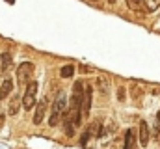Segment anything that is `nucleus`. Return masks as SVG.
<instances>
[{"label": "nucleus", "mask_w": 160, "mask_h": 149, "mask_svg": "<svg viewBox=\"0 0 160 149\" xmlns=\"http://www.w3.org/2000/svg\"><path fill=\"white\" fill-rule=\"evenodd\" d=\"M84 91H86L84 82L77 80L75 86H73V95L69 99V110L65 112V116H63V132L69 138L75 136V131H77V127H80V121L84 117V114H82Z\"/></svg>", "instance_id": "1"}, {"label": "nucleus", "mask_w": 160, "mask_h": 149, "mask_svg": "<svg viewBox=\"0 0 160 149\" xmlns=\"http://www.w3.org/2000/svg\"><path fill=\"white\" fill-rule=\"evenodd\" d=\"M67 110H69L67 97H65V93H63V91H60V93H58V97H56V101L52 103V110H50L48 125H50V127H56V125L63 119V116H65V112H67Z\"/></svg>", "instance_id": "2"}, {"label": "nucleus", "mask_w": 160, "mask_h": 149, "mask_svg": "<svg viewBox=\"0 0 160 149\" xmlns=\"http://www.w3.org/2000/svg\"><path fill=\"white\" fill-rule=\"evenodd\" d=\"M36 95H38V82L32 80L26 88H24V93H22V108L24 110H32L38 103H36Z\"/></svg>", "instance_id": "3"}, {"label": "nucleus", "mask_w": 160, "mask_h": 149, "mask_svg": "<svg viewBox=\"0 0 160 149\" xmlns=\"http://www.w3.org/2000/svg\"><path fill=\"white\" fill-rule=\"evenodd\" d=\"M34 71H36V65L32 62H22L19 65V69H17V82H19V86H28L32 82L30 76L34 74Z\"/></svg>", "instance_id": "4"}, {"label": "nucleus", "mask_w": 160, "mask_h": 149, "mask_svg": "<svg viewBox=\"0 0 160 149\" xmlns=\"http://www.w3.org/2000/svg\"><path fill=\"white\" fill-rule=\"evenodd\" d=\"M47 108H48V97H43L39 103L36 105V114H34V125H39L41 121L45 119V114H47Z\"/></svg>", "instance_id": "5"}, {"label": "nucleus", "mask_w": 160, "mask_h": 149, "mask_svg": "<svg viewBox=\"0 0 160 149\" xmlns=\"http://www.w3.org/2000/svg\"><path fill=\"white\" fill-rule=\"evenodd\" d=\"M91 97H93V86H86L84 103H82V114H84V117H88L89 112H91Z\"/></svg>", "instance_id": "6"}, {"label": "nucleus", "mask_w": 160, "mask_h": 149, "mask_svg": "<svg viewBox=\"0 0 160 149\" xmlns=\"http://www.w3.org/2000/svg\"><path fill=\"white\" fill-rule=\"evenodd\" d=\"M149 127H147V123L145 121H140V146L142 147H145L147 144H149Z\"/></svg>", "instance_id": "7"}, {"label": "nucleus", "mask_w": 160, "mask_h": 149, "mask_svg": "<svg viewBox=\"0 0 160 149\" xmlns=\"http://www.w3.org/2000/svg\"><path fill=\"white\" fill-rule=\"evenodd\" d=\"M127 6H128V9H132L136 13H145L147 11L145 0H127Z\"/></svg>", "instance_id": "8"}, {"label": "nucleus", "mask_w": 160, "mask_h": 149, "mask_svg": "<svg viewBox=\"0 0 160 149\" xmlns=\"http://www.w3.org/2000/svg\"><path fill=\"white\" fill-rule=\"evenodd\" d=\"M11 90H13V80H11V78H6V80L2 82V86H0V101H4V99L11 93Z\"/></svg>", "instance_id": "9"}, {"label": "nucleus", "mask_w": 160, "mask_h": 149, "mask_svg": "<svg viewBox=\"0 0 160 149\" xmlns=\"http://www.w3.org/2000/svg\"><path fill=\"white\" fill-rule=\"evenodd\" d=\"M9 67H11V54L9 52H2V56H0V71L8 73Z\"/></svg>", "instance_id": "10"}, {"label": "nucleus", "mask_w": 160, "mask_h": 149, "mask_svg": "<svg viewBox=\"0 0 160 149\" xmlns=\"http://www.w3.org/2000/svg\"><path fill=\"white\" fill-rule=\"evenodd\" d=\"M134 144H136V134L132 129H128L125 132V147L123 149H134Z\"/></svg>", "instance_id": "11"}, {"label": "nucleus", "mask_w": 160, "mask_h": 149, "mask_svg": "<svg viewBox=\"0 0 160 149\" xmlns=\"http://www.w3.org/2000/svg\"><path fill=\"white\" fill-rule=\"evenodd\" d=\"M97 86H99V91H101L102 95H106L108 90H110V86H108V78H106L104 74H99V78H97Z\"/></svg>", "instance_id": "12"}, {"label": "nucleus", "mask_w": 160, "mask_h": 149, "mask_svg": "<svg viewBox=\"0 0 160 149\" xmlns=\"http://www.w3.org/2000/svg\"><path fill=\"white\" fill-rule=\"evenodd\" d=\"M19 101H21V97H19V95H15V97L11 99V105H9V108H8V112H9L11 116H15V114L19 112Z\"/></svg>", "instance_id": "13"}, {"label": "nucleus", "mask_w": 160, "mask_h": 149, "mask_svg": "<svg viewBox=\"0 0 160 149\" xmlns=\"http://www.w3.org/2000/svg\"><path fill=\"white\" fill-rule=\"evenodd\" d=\"M75 73V67L73 65H63L62 69H60V74H62V78H71Z\"/></svg>", "instance_id": "14"}, {"label": "nucleus", "mask_w": 160, "mask_h": 149, "mask_svg": "<svg viewBox=\"0 0 160 149\" xmlns=\"http://www.w3.org/2000/svg\"><path fill=\"white\" fill-rule=\"evenodd\" d=\"M145 8H147V13L158 9L160 8V0H145Z\"/></svg>", "instance_id": "15"}, {"label": "nucleus", "mask_w": 160, "mask_h": 149, "mask_svg": "<svg viewBox=\"0 0 160 149\" xmlns=\"http://www.w3.org/2000/svg\"><path fill=\"white\" fill-rule=\"evenodd\" d=\"M125 95H127V93H125V88H118V99H119L121 103L125 101Z\"/></svg>", "instance_id": "16"}, {"label": "nucleus", "mask_w": 160, "mask_h": 149, "mask_svg": "<svg viewBox=\"0 0 160 149\" xmlns=\"http://www.w3.org/2000/svg\"><path fill=\"white\" fill-rule=\"evenodd\" d=\"M108 2H110V4H116V2H118V0H108Z\"/></svg>", "instance_id": "17"}, {"label": "nucleus", "mask_w": 160, "mask_h": 149, "mask_svg": "<svg viewBox=\"0 0 160 149\" xmlns=\"http://www.w3.org/2000/svg\"><path fill=\"white\" fill-rule=\"evenodd\" d=\"M93 2H95V0H93Z\"/></svg>", "instance_id": "18"}]
</instances>
